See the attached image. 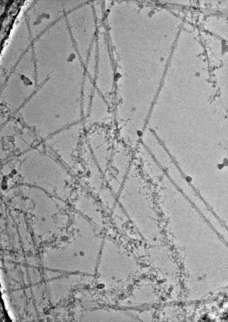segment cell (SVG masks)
Segmentation results:
<instances>
[{
    "label": "cell",
    "mask_w": 228,
    "mask_h": 322,
    "mask_svg": "<svg viewBox=\"0 0 228 322\" xmlns=\"http://www.w3.org/2000/svg\"><path fill=\"white\" fill-rule=\"evenodd\" d=\"M105 140L90 139V142L91 148L98 161L99 166L103 170L106 164L107 148Z\"/></svg>",
    "instance_id": "cell-2"
},
{
    "label": "cell",
    "mask_w": 228,
    "mask_h": 322,
    "mask_svg": "<svg viewBox=\"0 0 228 322\" xmlns=\"http://www.w3.org/2000/svg\"><path fill=\"white\" fill-rule=\"evenodd\" d=\"M120 201L128 217L144 239L150 244L158 239L156 215L150 198L140 187H124Z\"/></svg>",
    "instance_id": "cell-1"
}]
</instances>
